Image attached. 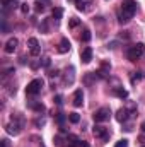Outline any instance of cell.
Listing matches in <instances>:
<instances>
[{
	"instance_id": "obj_11",
	"label": "cell",
	"mask_w": 145,
	"mask_h": 147,
	"mask_svg": "<svg viewBox=\"0 0 145 147\" xmlns=\"http://www.w3.org/2000/svg\"><path fill=\"white\" fill-rule=\"evenodd\" d=\"M91 5H94V0H75V7H77V10L87 12V10L91 9Z\"/></svg>"
},
{
	"instance_id": "obj_18",
	"label": "cell",
	"mask_w": 145,
	"mask_h": 147,
	"mask_svg": "<svg viewBox=\"0 0 145 147\" xmlns=\"http://www.w3.org/2000/svg\"><path fill=\"white\" fill-rule=\"evenodd\" d=\"M62 16H63V9H62V7H55V9L51 10V17H53L56 22L62 19Z\"/></svg>"
},
{
	"instance_id": "obj_8",
	"label": "cell",
	"mask_w": 145,
	"mask_h": 147,
	"mask_svg": "<svg viewBox=\"0 0 145 147\" xmlns=\"http://www.w3.org/2000/svg\"><path fill=\"white\" fill-rule=\"evenodd\" d=\"M28 46H29V53H31L33 57H38V55H39L41 46H39V43H38L36 38H29V39H28Z\"/></svg>"
},
{
	"instance_id": "obj_30",
	"label": "cell",
	"mask_w": 145,
	"mask_h": 147,
	"mask_svg": "<svg viewBox=\"0 0 145 147\" xmlns=\"http://www.w3.org/2000/svg\"><path fill=\"white\" fill-rule=\"evenodd\" d=\"M62 99H63V98H62V96H60V94H58V96H55V98H53V103H55V105H58V106H60V105H62V103H63V101H62Z\"/></svg>"
},
{
	"instance_id": "obj_39",
	"label": "cell",
	"mask_w": 145,
	"mask_h": 147,
	"mask_svg": "<svg viewBox=\"0 0 145 147\" xmlns=\"http://www.w3.org/2000/svg\"><path fill=\"white\" fill-rule=\"evenodd\" d=\"M140 128H142V132H145V121L142 123V125H140Z\"/></svg>"
},
{
	"instance_id": "obj_35",
	"label": "cell",
	"mask_w": 145,
	"mask_h": 147,
	"mask_svg": "<svg viewBox=\"0 0 145 147\" xmlns=\"http://www.w3.org/2000/svg\"><path fill=\"white\" fill-rule=\"evenodd\" d=\"M34 125H36V127H43V125H44V120H43V118H41V120L38 118L36 121H34Z\"/></svg>"
},
{
	"instance_id": "obj_40",
	"label": "cell",
	"mask_w": 145,
	"mask_h": 147,
	"mask_svg": "<svg viewBox=\"0 0 145 147\" xmlns=\"http://www.w3.org/2000/svg\"><path fill=\"white\" fill-rule=\"evenodd\" d=\"M144 147H145V146H144Z\"/></svg>"
},
{
	"instance_id": "obj_16",
	"label": "cell",
	"mask_w": 145,
	"mask_h": 147,
	"mask_svg": "<svg viewBox=\"0 0 145 147\" xmlns=\"http://www.w3.org/2000/svg\"><path fill=\"white\" fill-rule=\"evenodd\" d=\"M113 94H114V96H118L119 99H126V98H128V91H126V89H123L121 86L114 87V89H113Z\"/></svg>"
},
{
	"instance_id": "obj_27",
	"label": "cell",
	"mask_w": 145,
	"mask_h": 147,
	"mask_svg": "<svg viewBox=\"0 0 145 147\" xmlns=\"http://www.w3.org/2000/svg\"><path fill=\"white\" fill-rule=\"evenodd\" d=\"M34 10H36V12H43V10H44V3H43V2H36V3H34Z\"/></svg>"
},
{
	"instance_id": "obj_23",
	"label": "cell",
	"mask_w": 145,
	"mask_h": 147,
	"mask_svg": "<svg viewBox=\"0 0 145 147\" xmlns=\"http://www.w3.org/2000/svg\"><path fill=\"white\" fill-rule=\"evenodd\" d=\"M15 2H17V0H0V3H2V7H3V9L15 5Z\"/></svg>"
},
{
	"instance_id": "obj_29",
	"label": "cell",
	"mask_w": 145,
	"mask_h": 147,
	"mask_svg": "<svg viewBox=\"0 0 145 147\" xmlns=\"http://www.w3.org/2000/svg\"><path fill=\"white\" fill-rule=\"evenodd\" d=\"M39 29H41V33H48V21H43L41 26H39Z\"/></svg>"
},
{
	"instance_id": "obj_7",
	"label": "cell",
	"mask_w": 145,
	"mask_h": 147,
	"mask_svg": "<svg viewBox=\"0 0 145 147\" xmlns=\"http://www.w3.org/2000/svg\"><path fill=\"white\" fill-rule=\"evenodd\" d=\"M73 80H75V69L70 65V67H67L65 72H63V86H72Z\"/></svg>"
},
{
	"instance_id": "obj_31",
	"label": "cell",
	"mask_w": 145,
	"mask_h": 147,
	"mask_svg": "<svg viewBox=\"0 0 145 147\" xmlns=\"http://www.w3.org/2000/svg\"><path fill=\"white\" fill-rule=\"evenodd\" d=\"M21 12H22V14H28V12H29V5H28V3H22V5H21Z\"/></svg>"
},
{
	"instance_id": "obj_17",
	"label": "cell",
	"mask_w": 145,
	"mask_h": 147,
	"mask_svg": "<svg viewBox=\"0 0 145 147\" xmlns=\"http://www.w3.org/2000/svg\"><path fill=\"white\" fill-rule=\"evenodd\" d=\"M28 106H29L31 110H34L36 113H44V110H46L43 103H36V101H29V103H28Z\"/></svg>"
},
{
	"instance_id": "obj_20",
	"label": "cell",
	"mask_w": 145,
	"mask_h": 147,
	"mask_svg": "<svg viewBox=\"0 0 145 147\" xmlns=\"http://www.w3.org/2000/svg\"><path fill=\"white\" fill-rule=\"evenodd\" d=\"M53 116H55V120H56V123H58L60 127L63 125V121H65V120H68V116H65L63 113H53Z\"/></svg>"
},
{
	"instance_id": "obj_22",
	"label": "cell",
	"mask_w": 145,
	"mask_h": 147,
	"mask_svg": "<svg viewBox=\"0 0 145 147\" xmlns=\"http://www.w3.org/2000/svg\"><path fill=\"white\" fill-rule=\"evenodd\" d=\"M80 39H82L84 43H87V41L91 39V31H89L87 28H84V31H82V34H80Z\"/></svg>"
},
{
	"instance_id": "obj_19",
	"label": "cell",
	"mask_w": 145,
	"mask_h": 147,
	"mask_svg": "<svg viewBox=\"0 0 145 147\" xmlns=\"http://www.w3.org/2000/svg\"><path fill=\"white\" fill-rule=\"evenodd\" d=\"M130 19H132V17H130V16H126L125 12H119V14H118V22H119V24H128V22H130Z\"/></svg>"
},
{
	"instance_id": "obj_33",
	"label": "cell",
	"mask_w": 145,
	"mask_h": 147,
	"mask_svg": "<svg viewBox=\"0 0 145 147\" xmlns=\"http://www.w3.org/2000/svg\"><path fill=\"white\" fill-rule=\"evenodd\" d=\"M48 75H50L51 79H53V77H58V75H60V70H56V69H55V70H50Z\"/></svg>"
},
{
	"instance_id": "obj_3",
	"label": "cell",
	"mask_w": 145,
	"mask_h": 147,
	"mask_svg": "<svg viewBox=\"0 0 145 147\" xmlns=\"http://www.w3.org/2000/svg\"><path fill=\"white\" fill-rule=\"evenodd\" d=\"M43 86H44L43 79H33V80L28 84V87H26V94H28V96H38V94L41 92Z\"/></svg>"
},
{
	"instance_id": "obj_36",
	"label": "cell",
	"mask_w": 145,
	"mask_h": 147,
	"mask_svg": "<svg viewBox=\"0 0 145 147\" xmlns=\"http://www.w3.org/2000/svg\"><path fill=\"white\" fill-rule=\"evenodd\" d=\"M116 46H118V41H111V43L108 45V48H111V50H114Z\"/></svg>"
},
{
	"instance_id": "obj_4",
	"label": "cell",
	"mask_w": 145,
	"mask_h": 147,
	"mask_svg": "<svg viewBox=\"0 0 145 147\" xmlns=\"http://www.w3.org/2000/svg\"><path fill=\"white\" fill-rule=\"evenodd\" d=\"M109 116H111V110H109L108 106H103V108L96 110V111H94V115H92V118H94V121H96V123L108 121Z\"/></svg>"
},
{
	"instance_id": "obj_38",
	"label": "cell",
	"mask_w": 145,
	"mask_h": 147,
	"mask_svg": "<svg viewBox=\"0 0 145 147\" xmlns=\"http://www.w3.org/2000/svg\"><path fill=\"white\" fill-rule=\"evenodd\" d=\"M121 38H125V39H128V38H130V34H128V31H123V34H121Z\"/></svg>"
},
{
	"instance_id": "obj_2",
	"label": "cell",
	"mask_w": 145,
	"mask_h": 147,
	"mask_svg": "<svg viewBox=\"0 0 145 147\" xmlns=\"http://www.w3.org/2000/svg\"><path fill=\"white\" fill-rule=\"evenodd\" d=\"M144 53H145V45L144 43H137V45H133V46L128 48L126 57H128L130 62H137L140 57H144Z\"/></svg>"
},
{
	"instance_id": "obj_15",
	"label": "cell",
	"mask_w": 145,
	"mask_h": 147,
	"mask_svg": "<svg viewBox=\"0 0 145 147\" xmlns=\"http://www.w3.org/2000/svg\"><path fill=\"white\" fill-rule=\"evenodd\" d=\"M128 116H130V111L126 110V108H121V110H118V113H116V120L119 123H125L128 120Z\"/></svg>"
},
{
	"instance_id": "obj_9",
	"label": "cell",
	"mask_w": 145,
	"mask_h": 147,
	"mask_svg": "<svg viewBox=\"0 0 145 147\" xmlns=\"http://www.w3.org/2000/svg\"><path fill=\"white\" fill-rule=\"evenodd\" d=\"M109 70H111L109 62H101V69L96 72V77H97V79H106L108 74H109Z\"/></svg>"
},
{
	"instance_id": "obj_34",
	"label": "cell",
	"mask_w": 145,
	"mask_h": 147,
	"mask_svg": "<svg viewBox=\"0 0 145 147\" xmlns=\"http://www.w3.org/2000/svg\"><path fill=\"white\" fill-rule=\"evenodd\" d=\"M55 146L62 147V137H60V135H56V137H55Z\"/></svg>"
},
{
	"instance_id": "obj_10",
	"label": "cell",
	"mask_w": 145,
	"mask_h": 147,
	"mask_svg": "<svg viewBox=\"0 0 145 147\" xmlns=\"http://www.w3.org/2000/svg\"><path fill=\"white\" fill-rule=\"evenodd\" d=\"M72 105L75 106V108H80V106L84 105V92H82V89H77V91L73 92Z\"/></svg>"
},
{
	"instance_id": "obj_6",
	"label": "cell",
	"mask_w": 145,
	"mask_h": 147,
	"mask_svg": "<svg viewBox=\"0 0 145 147\" xmlns=\"http://www.w3.org/2000/svg\"><path fill=\"white\" fill-rule=\"evenodd\" d=\"M92 134H94L96 139H101L103 142H106V140L109 139V130L106 128V127H101V125H94Z\"/></svg>"
},
{
	"instance_id": "obj_26",
	"label": "cell",
	"mask_w": 145,
	"mask_h": 147,
	"mask_svg": "<svg viewBox=\"0 0 145 147\" xmlns=\"http://www.w3.org/2000/svg\"><path fill=\"white\" fill-rule=\"evenodd\" d=\"M140 79H142V72H133V75H132V84H137Z\"/></svg>"
},
{
	"instance_id": "obj_37",
	"label": "cell",
	"mask_w": 145,
	"mask_h": 147,
	"mask_svg": "<svg viewBox=\"0 0 145 147\" xmlns=\"http://www.w3.org/2000/svg\"><path fill=\"white\" fill-rule=\"evenodd\" d=\"M0 144H2V147H9V140H7V139H2Z\"/></svg>"
},
{
	"instance_id": "obj_21",
	"label": "cell",
	"mask_w": 145,
	"mask_h": 147,
	"mask_svg": "<svg viewBox=\"0 0 145 147\" xmlns=\"http://www.w3.org/2000/svg\"><path fill=\"white\" fill-rule=\"evenodd\" d=\"M68 121L73 123V125L79 123V121H80V115H79V113H68Z\"/></svg>"
},
{
	"instance_id": "obj_14",
	"label": "cell",
	"mask_w": 145,
	"mask_h": 147,
	"mask_svg": "<svg viewBox=\"0 0 145 147\" xmlns=\"http://www.w3.org/2000/svg\"><path fill=\"white\" fill-rule=\"evenodd\" d=\"M68 50H70V41H68L67 38H62V39H60V43H58L56 51H58V53H67Z\"/></svg>"
},
{
	"instance_id": "obj_32",
	"label": "cell",
	"mask_w": 145,
	"mask_h": 147,
	"mask_svg": "<svg viewBox=\"0 0 145 147\" xmlns=\"http://www.w3.org/2000/svg\"><path fill=\"white\" fill-rule=\"evenodd\" d=\"M50 63H51V60H50L48 57H44V58H43V62H41V65H43V67H50Z\"/></svg>"
},
{
	"instance_id": "obj_13",
	"label": "cell",
	"mask_w": 145,
	"mask_h": 147,
	"mask_svg": "<svg viewBox=\"0 0 145 147\" xmlns=\"http://www.w3.org/2000/svg\"><path fill=\"white\" fill-rule=\"evenodd\" d=\"M80 58H82L84 63H89V62L92 60V48H91V46H85V48L80 51Z\"/></svg>"
},
{
	"instance_id": "obj_5",
	"label": "cell",
	"mask_w": 145,
	"mask_h": 147,
	"mask_svg": "<svg viewBox=\"0 0 145 147\" xmlns=\"http://www.w3.org/2000/svg\"><path fill=\"white\" fill-rule=\"evenodd\" d=\"M121 12H125L126 16L133 17L135 12H137V2H135V0H125V2L121 3Z\"/></svg>"
},
{
	"instance_id": "obj_1",
	"label": "cell",
	"mask_w": 145,
	"mask_h": 147,
	"mask_svg": "<svg viewBox=\"0 0 145 147\" xmlns=\"http://www.w3.org/2000/svg\"><path fill=\"white\" fill-rule=\"evenodd\" d=\"M22 128H24V118L19 116V113H15V115L12 116V120L5 125V130H7V134H10V135H19V134L22 132Z\"/></svg>"
},
{
	"instance_id": "obj_12",
	"label": "cell",
	"mask_w": 145,
	"mask_h": 147,
	"mask_svg": "<svg viewBox=\"0 0 145 147\" xmlns=\"http://www.w3.org/2000/svg\"><path fill=\"white\" fill-rule=\"evenodd\" d=\"M17 45H19V41H17V38H10L7 43H5V53H14L15 50H17Z\"/></svg>"
},
{
	"instance_id": "obj_28",
	"label": "cell",
	"mask_w": 145,
	"mask_h": 147,
	"mask_svg": "<svg viewBox=\"0 0 145 147\" xmlns=\"http://www.w3.org/2000/svg\"><path fill=\"white\" fill-rule=\"evenodd\" d=\"M114 147H128V140L126 139H121V140H118L114 144Z\"/></svg>"
},
{
	"instance_id": "obj_25",
	"label": "cell",
	"mask_w": 145,
	"mask_h": 147,
	"mask_svg": "<svg viewBox=\"0 0 145 147\" xmlns=\"http://www.w3.org/2000/svg\"><path fill=\"white\" fill-rule=\"evenodd\" d=\"M79 24H80V21H79L77 17H72V19L68 21V28H70V29H73V28H77Z\"/></svg>"
},
{
	"instance_id": "obj_24",
	"label": "cell",
	"mask_w": 145,
	"mask_h": 147,
	"mask_svg": "<svg viewBox=\"0 0 145 147\" xmlns=\"http://www.w3.org/2000/svg\"><path fill=\"white\" fill-rule=\"evenodd\" d=\"M92 77H96V74H85V77H84V82H85L87 86H92Z\"/></svg>"
}]
</instances>
